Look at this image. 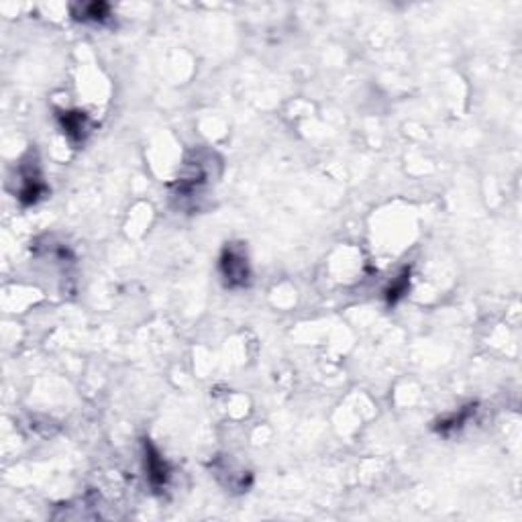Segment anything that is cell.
Instances as JSON below:
<instances>
[{
    "label": "cell",
    "instance_id": "1",
    "mask_svg": "<svg viewBox=\"0 0 522 522\" xmlns=\"http://www.w3.org/2000/svg\"><path fill=\"white\" fill-rule=\"evenodd\" d=\"M220 273H222L227 286H231V288L247 284V280H249V265H247L245 253L241 249L227 247L222 251V258H220Z\"/></svg>",
    "mask_w": 522,
    "mask_h": 522
},
{
    "label": "cell",
    "instance_id": "2",
    "mask_svg": "<svg viewBox=\"0 0 522 522\" xmlns=\"http://www.w3.org/2000/svg\"><path fill=\"white\" fill-rule=\"evenodd\" d=\"M145 470H147V477H149V481L156 490L163 488L167 483V477H169L167 463L157 453L156 447L147 441H145Z\"/></svg>",
    "mask_w": 522,
    "mask_h": 522
},
{
    "label": "cell",
    "instance_id": "3",
    "mask_svg": "<svg viewBox=\"0 0 522 522\" xmlns=\"http://www.w3.org/2000/svg\"><path fill=\"white\" fill-rule=\"evenodd\" d=\"M59 123L63 133L74 139V141H82L88 133V118L84 112L80 110H67V112H59Z\"/></svg>",
    "mask_w": 522,
    "mask_h": 522
},
{
    "label": "cell",
    "instance_id": "4",
    "mask_svg": "<svg viewBox=\"0 0 522 522\" xmlns=\"http://www.w3.org/2000/svg\"><path fill=\"white\" fill-rule=\"evenodd\" d=\"M408 284H410V269H404L386 290V298L390 304H396L406 292H408Z\"/></svg>",
    "mask_w": 522,
    "mask_h": 522
},
{
    "label": "cell",
    "instance_id": "5",
    "mask_svg": "<svg viewBox=\"0 0 522 522\" xmlns=\"http://www.w3.org/2000/svg\"><path fill=\"white\" fill-rule=\"evenodd\" d=\"M473 410H475V406H468V408L459 410V413H457V415H453V417L443 418V420L439 422L437 430H439L441 435H449L451 430L461 428V426H463V422L471 417V413H473Z\"/></svg>",
    "mask_w": 522,
    "mask_h": 522
},
{
    "label": "cell",
    "instance_id": "6",
    "mask_svg": "<svg viewBox=\"0 0 522 522\" xmlns=\"http://www.w3.org/2000/svg\"><path fill=\"white\" fill-rule=\"evenodd\" d=\"M82 21H103L108 17V4L105 2H92L82 6Z\"/></svg>",
    "mask_w": 522,
    "mask_h": 522
}]
</instances>
